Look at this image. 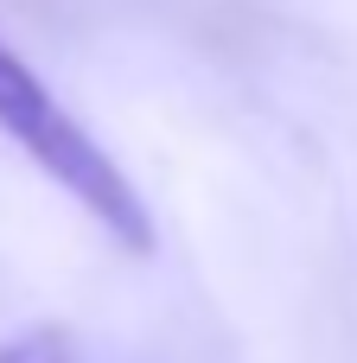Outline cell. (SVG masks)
Masks as SVG:
<instances>
[{
	"instance_id": "cell-1",
	"label": "cell",
	"mask_w": 357,
	"mask_h": 363,
	"mask_svg": "<svg viewBox=\"0 0 357 363\" xmlns=\"http://www.w3.org/2000/svg\"><path fill=\"white\" fill-rule=\"evenodd\" d=\"M0 134L89 217L102 223V236L128 255H153V217H147V198L134 191V179L96 147V134L45 89V77L13 51L0 45Z\"/></svg>"
},
{
	"instance_id": "cell-2",
	"label": "cell",
	"mask_w": 357,
	"mask_h": 363,
	"mask_svg": "<svg viewBox=\"0 0 357 363\" xmlns=\"http://www.w3.org/2000/svg\"><path fill=\"white\" fill-rule=\"evenodd\" d=\"M0 363H83V351L64 325H26L0 345Z\"/></svg>"
}]
</instances>
